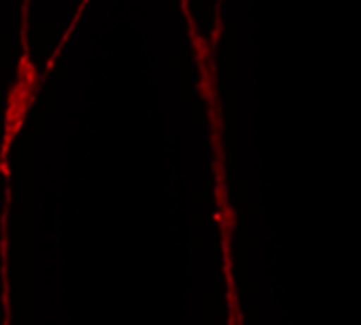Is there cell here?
Listing matches in <instances>:
<instances>
[{"instance_id": "cell-1", "label": "cell", "mask_w": 361, "mask_h": 325, "mask_svg": "<svg viewBox=\"0 0 361 325\" xmlns=\"http://www.w3.org/2000/svg\"><path fill=\"white\" fill-rule=\"evenodd\" d=\"M28 20H22V54L18 58L16 66V77L7 94L5 102V115H3V138H0V173H3L5 181H11V166H9V155L13 149L16 138L20 136L24 121L41 92V85L47 77V73H39L32 51H30V41H28Z\"/></svg>"}]
</instances>
